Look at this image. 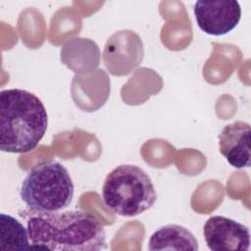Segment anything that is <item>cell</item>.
I'll list each match as a JSON object with an SVG mask.
<instances>
[{
  "mask_svg": "<svg viewBox=\"0 0 251 251\" xmlns=\"http://www.w3.org/2000/svg\"><path fill=\"white\" fill-rule=\"evenodd\" d=\"M250 125L236 121L226 125L219 134V150L230 166L250 167Z\"/></svg>",
  "mask_w": 251,
  "mask_h": 251,
  "instance_id": "obj_7",
  "label": "cell"
},
{
  "mask_svg": "<svg viewBox=\"0 0 251 251\" xmlns=\"http://www.w3.org/2000/svg\"><path fill=\"white\" fill-rule=\"evenodd\" d=\"M29 248L53 251H99L107 248L106 233L89 213L73 210L34 213L26 223Z\"/></svg>",
  "mask_w": 251,
  "mask_h": 251,
  "instance_id": "obj_1",
  "label": "cell"
},
{
  "mask_svg": "<svg viewBox=\"0 0 251 251\" xmlns=\"http://www.w3.org/2000/svg\"><path fill=\"white\" fill-rule=\"evenodd\" d=\"M148 249L156 250H191L199 249L193 233L179 225H167L157 229L148 242Z\"/></svg>",
  "mask_w": 251,
  "mask_h": 251,
  "instance_id": "obj_8",
  "label": "cell"
},
{
  "mask_svg": "<svg viewBox=\"0 0 251 251\" xmlns=\"http://www.w3.org/2000/svg\"><path fill=\"white\" fill-rule=\"evenodd\" d=\"M204 238L210 250L247 251L250 232L246 226L224 216L210 217L203 227Z\"/></svg>",
  "mask_w": 251,
  "mask_h": 251,
  "instance_id": "obj_6",
  "label": "cell"
},
{
  "mask_svg": "<svg viewBox=\"0 0 251 251\" xmlns=\"http://www.w3.org/2000/svg\"><path fill=\"white\" fill-rule=\"evenodd\" d=\"M193 13L199 28L215 36L230 32L241 19V8L236 0L197 1Z\"/></svg>",
  "mask_w": 251,
  "mask_h": 251,
  "instance_id": "obj_5",
  "label": "cell"
},
{
  "mask_svg": "<svg viewBox=\"0 0 251 251\" xmlns=\"http://www.w3.org/2000/svg\"><path fill=\"white\" fill-rule=\"evenodd\" d=\"M0 243L1 250H23L29 248L27 228L14 217L1 213Z\"/></svg>",
  "mask_w": 251,
  "mask_h": 251,
  "instance_id": "obj_9",
  "label": "cell"
},
{
  "mask_svg": "<svg viewBox=\"0 0 251 251\" xmlns=\"http://www.w3.org/2000/svg\"><path fill=\"white\" fill-rule=\"evenodd\" d=\"M75 186L68 170L56 161L36 164L24 179L21 199L33 213H54L67 208Z\"/></svg>",
  "mask_w": 251,
  "mask_h": 251,
  "instance_id": "obj_3",
  "label": "cell"
},
{
  "mask_svg": "<svg viewBox=\"0 0 251 251\" xmlns=\"http://www.w3.org/2000/svg\"><path fill=\"white\" fill-rule=\"evenodd\" d=\"M48 115L42 101L33 93L5 89L0 93V149L8 153H26L43 138Z\"/></svg>",
  "mask_w": 251,
  "mask_h": 251,
  "instance_id": "obj_2",
  "label": "cell"
},
{
  "mask_svg": "<svg viewBox=\"0 0 251 251\" xmlns=\"http://www.w3.org/2000/svg\"><path fill=\"white\" fill-rule=\"evenodd\" d=\"M105 206L123 217H135L150 209L157 193L149 176L134 165H121L112 170L102 186Z\"/></svg>",
  "mask_w": 251,
  "mask_h": 251,
  "instance_id": "obj_4",
  "label": "cell"
}]
</instances>
